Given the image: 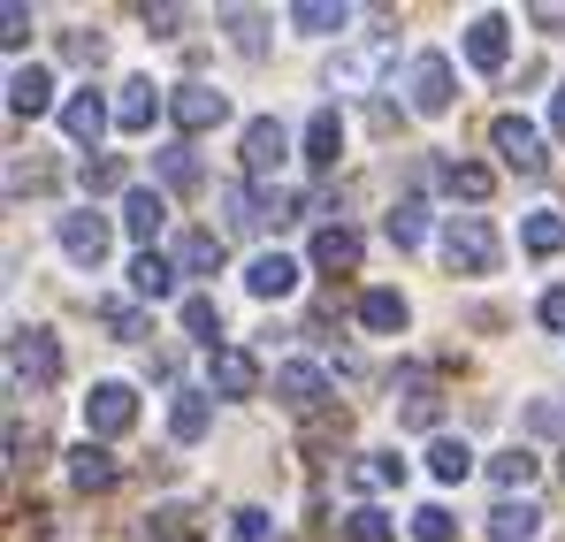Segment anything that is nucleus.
Segmentation results:
<instances>
[{"instance_id": "obj_1", "label": "nucleus", "mask_w": 565, "mask_h": 542, "mask_svg": "<svg viewBox=\"0 0 565 542\" xmlns=\"http://www.w3.org/2000/svg\"><path fill=\"white\" fill-rule=\"evenodd\" d=\"M8 382H15V390L62 382V344H54V329H15V337H8Z\"/></svg>"}, {"instance_id": "obj_2", "label": "nucleus", "mask_w": 565, "mask_h": 542, "mask_svg": "<svg viewBox=\"0 0 565 542\" xmlns=\"http://www.w3.org/2000/svg\"><path fill=\"white\" fill-rule=\"evenodd\" d=\"M489 146H497V161H504L512 177H543V169H551L543 130H535L527 115H497V123H489Z\"/></svg>"}, {"instance_id": "obj_3", "label": "nucleus", "mask_w": 565, "mask_h": 542, "mask_svg": "<svg viewBox=\"0 0 565 542\" xmlns=\"http://www.w3.org/2000/svg\"><path fill=\"white\" fill-rule=\"evenodd\" d=\"M444 261H451V275H489V268H497V230H489L481 214H451V230H444Z\"/></svg>"}, {"instance_id": "obj_4", "label": "nucleus", "mask_w": 565, "mask_h": 542, "mask_svg": "<svg viewBox=\"0 0 565 542\" xmlns=\"http://www.w3.org/2000/svg\"><path fill=\"white\" fill-rule=\"evenodd\" d=\"M138 421V390L130 382H93V397H85V436L107 444V436H122Z\"/></svg>"}, {"instance_id": "obj_5", "label": "nucleus", "mask_w": 565, "mask_h": 542, "mask_svg": "<svg viewBox=\"0 0 565 542\" xmlns=\"http://www.w3.org/2000/svg\"><path fill=\"white\" fill-rule=\"evenodd\" d=\"M206 390H214V397H253V390H260V360H253L245 344H214V352H206Z\"/></svg>"}, {"instance_id": "obj_6", "label": "nucleus", "mask_w": 565, "mask_h": 542, "mask_svg": "<svg viewBox=\"0 0 565 542\" xmlns=\"http://www.w3.org/2000/svg\"><path fill=\"white\" fill-rule=\"evenodd\" d=\"M169 115H177V130L199 138V130H214V123H230V99L214 85H177L169 92Z\"/></svg>"}, {"instance_id": "obj_7", "label": "nucleus", "mask_w": 565, "mask_h": 542, "mask_svg": "<svg viewBox=\"0 0 565 542\" xmlns=\"http://www.w3.org/2000/svg\"><path fill=\"white\" fill-rule=\"evenodd\" d=\"M390 62H397V46H390V39L360 46V54H337V62H329V92H367Z\"/></svg>"}, {"instance_id": "obj_8", "label": "nucleus", "mask_w": 565, "mask_h": 542, "mask_svg": "<svg viewBox=\"0 0 565 542\" xmlns=\"http://www.w3.org/2000/svg\"><path fill=\"white\" fill-rule=\"evenodd\" d=\"M161 107H169V92H161V85H146V77H130V85L115 92V130L146 138V130L161 123Z\"/></svg>"}, {"instance_id": "obj_9", "label": "nucleus", "mask_w": 565, "mask_h": 542, "mask_svg": "<svg viewBox=\"0 0 565 542\" xmlns=\"http://www.w3.org/2000/svg\"><path fill=\"white\" fill-rule=\"evenodd\" d=\"M46 107H54V77H46L39 62H15V70H8V115H15V123H39Z\"/></svg>"}, {"instance_id": "obj_10", "label": "nucleus", "mask_w": 565, "mask_h": 542, "mask_svg": "<svg viewBox=\"0 0 565 542\" xmlns=\"http://www.w3.org/2000/svg\"><path fill=\"white\" fill-rule=\"evenodd\" d=\"M107 237H115V230H107V214H93V206H85V214H62V253H70L77 268H99V261H107Z\"/></svg>"}, {"instance_id": "obj_11", "label": "nucleus", "mask_w": 565, "mask_h": 542, "mask_svg": "<svg viewBox=\"0 0 565 542\" xmlns=\"http://www.w3.org/2000/svg\"><path fill=\"white\" fill-rule=\"evenodd\" d=\"M504 54H512V23H504V15H473L467 23V62L481 70V77H497Z\"/></svg>"}, {"instance_id": "obj_12", "label": "nucleus", "mask_w": 565, "mask_h": 542, "mask_svg": "<svg viewBox=\"0 0 565 542\" xmlns=\"http://www.w3.org/2000/svg\"><path fill=\"white\" fill-rule=\"evenodd\" d=\"M405 92H413V115H451V62L444 54H420Z\"/></svg>"}, {"instance_id": "obj_13", "label": "nucleus", "mask_w": 565, "mask_h": 542, "mask_svg": "<svg viewBox=\"0 0 565 542\" xmlns=\"http://www.w3.org/2000/svg\"><path fill=\"white\" fill-rule=\"evenodd\" d=\"M313 268L352 275L360 268V230H352V222H321V230H313Z\"/></svg>"}, {"instance_id": "obj_14", "label": "nucleus", "mask_w": 565, "mask_h": 542, "mask_svg": "<svg viewBox=\"0 0 565 542\" xmlns=\"http://www.w3.org/2000/svg\"><path fill=\"white\" fill-rule=\"evenodd\" d=\"M282 153H290V130H282L276 115H253L245 123V169L268 177V169H282Z\"/></svg>"}, {"instance_id": "obj_15", "label": "nucleus", "mask_w": 565, "mask_h": 542, "mask_svg": "<svg viewBox=\"0 0 565 542\" xmlns=\"http://www.w3.org/2000/svg\"><path fill=\"white\" fill-rule=\"evenodd\" d=\"M161 222H169V199H161V191H146V183H130V191H122V230H130L146 253H153Z\"/></svg>"}, {"instance_id": "obj_16", "label": "nucleus", "mask_w": 565, "mask_h": 542, "mask_svg": "<svg viewBox=\"0 0 565 542\" xmlns=\"http://www.w3.org/2000/svg\"><path fill=\"white\" fill-rule=\"evenodd\" d=\"M276 397L290 405V413H313L321 397H329V374L313 360H290V366H276Z\"/></svg>"}, {"instance_id": "obj_17", "label": "nucleus", "mask_w": 565, "mask_h": 542, "mask_svg": "<svg viewBox=\"0 0 565 542\" xmlns=\"http://www.w3.org/2000/svg\"><path fill=\"white\" fill-rule=\"evenodd\" d=\"M107 123H115V107H107V99H99L93 85H85V92H70V99H62V130H70L77 146H99V130H107Z\"/></svg>"}, {"instance_id": "obj_18", "label": "nucleus", "mask_w": 565, "mask_h": 542, "mask_svg": "<svg viewBox=\"0 0 565 542\" xmlns=\"http://www.w3.org/2000/svg\"><path fill=\"white\" fill-rule=\"evenodd\" d=\"M245 290H253V298H290V290H298V261H290V253H260V261L245 268Z\"/></svg>"}, {"instance_id": "obj_19", "label": "nucleus", "mask_w": 565, "mask_h": 542, "mask_svg": "<svg viewBox=\"0 0 565 542\" xmlns=\"http://www.w3.org/2000/svg\"><path fill=\"white\" fill-rule=\"evenodd\" d=\"M397 413H405V428H436V382L420 366L397 374Z\"/></svg>"}, {"instance_id": "obj_20", "label": "nucleus", "mask_w": 565, "mask_h": 542, "mask_svg": "<svg viewBox=\"0 0 565 542\" xmlns=\"http://www.w3.org/2000/svg\"><path fill=\"white\" fill-rule=\"evenodd\" d=\"M115 474H122V466H115V451H107V444H93V436L70 451V481H77V489H115Z\"/></svg>"}, {"instance_id": "obj_21", "label": "nucleus", "mask_w": 565, "mask_h": 542, "mask_svg": "<svg viewBox=\"0 0 565 542\" xmlns=\"http://www.w3.org/2000/svg\"><path fill=\"white\" fill-rule=\"evenodd\" d=\"M535 535H543V512H535V504L504 497V504L489 512V542H535Z\"/></svg>"}, {"instance_id": "obj_22", "label": "nucleus", "mask_w": 565, "mask_h": 542, "mask_svg": "<svg viewBox=\"0 0 565 542\" xmlns=\"http://www.w3.org/2000/svg\"><path fill=\"white\" fill-rule=\"evenodd\" d=\"M344 23H352L344 0H290V31H306V39H329V31H344Z\"/></svg>"}, {"instance_id": "obj_23", "label": "nucleus", "mask_w": 565, "mask_h": 542, "mask_svg": "<svg viewBox=\"0 0 565 542\" xmlns=\"http://www.w3.org/2000/svg\"><path fill=\"white\" fill-rule=\"evenodd\" d=\"M337 153H344V123H337V107H321V115L306 123V161H313V169H337Z\"/></svg>"}, {"instance_id": "obj_24", "label": "nucleus", "mask_w": 565, "mask_h": 542, "mask_svg": "<svg viewBox=\"0 0 565 542\" xmlns=\"http://www.w3.org/2000/svg\"><path fill=\"white\" fill-rule=\"evenodd\" d=\"M130 290H138V298H169V290H177V261H169V253H138V261H130Z\"/></svg>"}, {"instance_id": "obj_25", "label": "nucleus", "mask_w": 565, "mask_h": 542, "mask_svg": "<svg viewBox=\"0 0 565 542\" xmlns=\"http://www.w3.org/2000/svg\"><path fill=\"white\" fill-rule=\"evenodd\" d=\"M206 428H214V405H206L199 390H184V397L169 405V436H177V444H199Z\"/></svg>"}, {"instance_id": "obj_26", "label": "nucleus", "mask_w": 565, "mask_h": 542, "mask_svg": "<svg viewBox=\"0 0 565 542\" xmlns=\"http://www.w3.org/2000/svg\"><path fill=\"white\" fill-rule=\"evenodd\" d=\"M214 268H222V237H214V230L177 237V275H214Z\"/></svg>"}, {"instance_id": "obj_27", "label": "nucleus", "mask_w": 565, "mask_h": 542, "mask_svg": "<svg viewBox=\"0 0 565 542\" xmlns=\"http://www.w3.org/2000/svg\"><path fill=\"white\" fill-rule=\"evenodd\" d=\"M535 466H543V458H535V451H520V444H512V451H497V458H489V481H497L504 497H520V489L535 481Z\"/></svg>"}, {"instance_id": "obj_28", "label": "nucleus", "mask_w": 565, "mask_h": 542, "mask_svg": "<svg viewBox=\"0 0 565 542\" xmlns=\"http://www.w3.org/2000/svg\"><path fill=\"white\" fill-rule=\"evenodd\" d=\"M360 321H367L375 337H397V329H405V298H397V290H360Z\"/></svg>"}, {"instance_id": "obj_29", "label": "nucleus", "mask_w": 565, "mask_h": 542, "mask_svg": "<svg viewBox=\"0 0 565 542\" xmlns=\"http://www.w3.org/2000/svg\"><path fill=\"white\" fill-rule=\"evenodd\" d=\"M153 169H161L169 191H191V183H199V153H191L184 138H177V146H153Z\"/></svg>"}, {"instance_id": "obj_30", "label": "nucleus", "mask_w": 565, "mask_h": 542, "mask_svg": "<svg viewBox=\"0 0 565 542\" xmlns=\"http://www.w3.org/2000/svg\"><path fill=\"white\" fill-rule=\"evenodd\" d=\"M436 177H444V191H451V199H473V206H481V199H489V183H497L481 161H444Z\"/></svg>"}, {"instance_id": "obj_31", "label": "nucleus", "mask_w": 565, "mask_h": 542, "mask_svg": "<svg viewBox=\"0 0 565 542\" xmlns=\"http://www.w3.org/2000/svg\"><path fill=\"white\" fill-rule=\"evenodd\" d=\"M420 237H428V206H420V199H397V206H390V245L413 253Z\"/></svg>"}, {"instance_id": "obj_32", "label": "nucleus", "mask_w": 565, "mask_h": 542, "mask_svg": "<svg viewBox=\"0 0 565 542\" xmlns=\"http://www.w3.org/2000/svg\"><path fill=\"white\" fill-rule=\"evenodd\" d=\"M352 481H360V489H397V481H405V458L397 451H367L360 466H352Z\"/></svg>"}, {"instance_id": "obj_33", "label": "nucleus", "mask_w": 565, "mask_h": 542, "mask_svg": "<svg viewBox=\"0 0 565 542\" xmlns=\"http://www.w3.org/2000/svg\"><path fill=\"white\" fill-rule=\"evenodd\" d=\"M520 245H527V253H543V261H551V253H565V214H527Z\"/></svg>"}, {"instance_id": "obj_34", "label": "nucleus", "mask_w": 565, "mask_h": 542, "mask_svg": "<svg viewBox=\"0 0 565 542\" xmlns=\"http://www.w3.org/2000/svg\"><path fill=\"white\" fill-rule=\"evenodd\" d=\"M99 321H107V337H122V344H138V337H153V321H146V306H99Z\"/></svg>"}, {"instance_id": "obj_35", "label": "nucleus", "mask_w": 565, "mask_h": 542, "mask_svg": "<svg viewBox=\"0 0 565 542\" xmlns=\"http://www.w3.org/2000/svg\"><path fill=\"white\" fill-rule=\"evenodd\" d=\"M428 474H436V481H467V474H473V451L459 444V436H444V444L428 451Z\"/></svg>"}, {"instance_id": "obj_36", "label": "nucleus", "mask_w": 565, "mask_h": 542, "mask_svg": "<svg viewBox=\"0 0 565 542\" xmlns=\"http://www.w3.org/2000/svg\"><path fill=\"white\" fill-rule=\"evenodd\" d=\"M352 542H397V528H390V512H375V504H352Z\"/></svg>"}, {"instance_id": "obj_37", "label": "nucleus", "mask_w": 565, "mask_h": 542, "mask_svg": "<svg viewBox=\"0 0 565 542\" xmlns=\"http://www.w3.org/2000/svg\"><path fill=\"white\" fill-rule=\"evenodd\" d=\"M184 329H191V337H206V352H214V337H222V306H214V298H184Z\"/></svg>"}, {"instance_id": "obj_38", "label": "nucleus", "mask_w": 565, "mask_h": 542, "mask_svg": "<svg viewBox=\"0 0 565 542\" xmlns=\"http://www.w3.org/2000/svg\"><path fill=\"white\" fill-rule=\"evenodd\" d=\"M451 535H459V520H451L444 504H420V512H413V542H451Z\"/></svg>"}, {"instance_id": "obj_39", "label": "nucleus", "mask_w": 565, "mask_h": 542, "mask_svg": "<svg viewBox=\"0 0 565 542\" xmlns=\"http://www.w3.org/2000/svg\"><path fill=\"white\" fill-rule=\"evenodd\" d=\"M282 222H298V191H260V230H282Z\"/></svg>"}, {"instance_id": "obj_40", "label": "nucleus", "mask_w": 565, "mask_h": 542, "mask_svg": "<svg viewBox=\"0 0 565 542\" xmlns=\"http://www.w3.org/2000/svg\"><path fill=\"white\" fill-rule=\"evenodd\" d=\"M0 39H8V46H31V8H23V0H8V15H0Z\"/></svg>"}, {"instance_id": "obj_41", "label": "nucleus", "mask_w": 565, "mask_h": 542, "mask_svg": "<svg viewBox=\"0 0 565 542\" xmlns=\"http://www.w3.org/2000/svg\"><path fill=\"white\" fill-rule=\"evenodd\" d=\"M222 23L237 31V54H260V15H245V8H230Z\"/></svg>"}, {"instance_id": "obj_42", "label": "nucleus", "mask_w": 565, "mask_h": 542, "mask_svg": "<svg viewBox=\"0 0 565 542\" xmlns=\"http://www.w3.org/2000/svg\"><path fill=\"white\" fill-rule=\"evenodd\" d=\"M85 191H122V161H85Z\"/></svg>"}, {"instance_id": "obj_43", "label": "nucleus", "mask_w": 565, "mask_h": 542, "mask_svg": "<svg viewBox=\"0 0 565 542\" xmlns=\"http://www.w3.org/2000/svg\"><path fill=\"white\" fill-rule=\"evenodd\" d=\"M237 542H268V512H260V504L237 512Z\"/></svg>"}, {"instance_id": "obj_44", "label": "nucleus", "mask_w": 565, "mask_h": 542, "mask_svg": "<svg viewBox=\"0 0 565 542\" xmlns=\"http://www.w3.org/2000/svg\"><path fill=\"white\" fill-rule=\"evenodd\" d=\"M535 313H543V329H565V283H558V290H543V306H535Z\"/></svg>"}, {"instance_id": "obj_45", "label": "nucleus", "mask_w": 565, "mask_h": 542, "mask_svg": "<svg viewBox=\"0 0 565 542\" xmlns=\"http://www.w3.org/2000/svg\"><path fill=\"white\" fill-rule=\"evenodd\" d=\"M146 23H153V39H177V23H184V8H146Z\"/></svg>"}, {"instance_id": "obj_46", "label": "nucleus", "mask_w": 565, "mask_h": 542, "mask_svg": "<svg viewBox=\"0 0 565 542\" xmlns=\"http://www.w3.org/2000/svg\"><path fill=\"white\" fill-rule=\"evenodd\" d=\"M527 15H535V23H543V31H565V0H535V8H527Z\"/></svg>"}, {"instance_id": "obj_47", "label": "nucleus", "mask_w": 565, "mask_h": 542, "mask_svg": "<svg viewBox=\"0 0 565 542\" xmlns=\"http://www.w3.org/2000/svg\"><path fill=\"white\" fill-rule=\"evenodd\" d=\"M551 130L565 138V85H558V99H551Z\"/></svg>"}]
</instances>
